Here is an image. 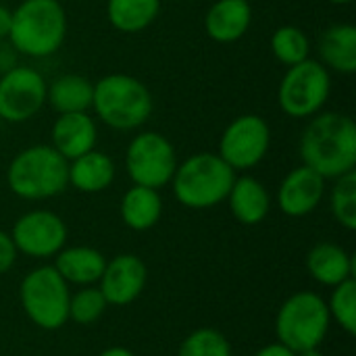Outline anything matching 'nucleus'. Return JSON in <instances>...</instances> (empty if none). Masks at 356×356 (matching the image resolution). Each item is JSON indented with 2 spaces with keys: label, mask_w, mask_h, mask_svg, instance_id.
Listing matches in <instances>:
<instances>
[{
  "label": "nucleus",
  "mask_w": 356,
  "mask_h": 356,
  "mask_svg": "<svg viewBox=\"0 0 356 356\" xmlns=\"http://www.w3.org/2000/svg\"><path fill=\"white\" fill-rule=\"evenodd\" d=\"M298 152L302 165L323 179H338L356 167V125L353 117L321 111L302 129Z\"/></svg>",
  "instance_id": "f257e3e1"
},
{
  "label": "nucleus",
  "mask_w": 356,
  "mask_h": 356,
  "mask_svg": "<svg viewBox=\"0 0 356 356\" xmlns=\"http://www.w3.org/2000/svg\"><path fill=\"white\" fill-rule=\"evenodd\" d=\"M67 31L69 19L60 0H23L13 8L8 42L17 54L48 58L60 50Z\"/></svg>",
  "instance_id": "f03ea898"
},
{
  "label": "nucleus",
  "mask_w": 356,
  "mask_h": 356,
  "mask_svg": "<svg viewBox=\"0 0 356 356\" xmlns=\"http://www.w3.org/2000/svg\"><path fill=\"white\" fill-rule=\"evenodd\" d=\"M90 111L115 131H134L152 117L154 98L142 79L127 73H108L94 81Z\"/></svg>",
  "instance_id": "7ed1b4c3"
},
{
  "label": "nucleus",
  "mask_w": 356,
  "mask_h": 356,
  "mask_svg": "<svg viewBox=\"0 0 356 356\" xmlns=\"http://www.w3.org/2000/svg\"><path fill=\"white\" fill-rule=\"evenodd\" d=\"M6 186L21 200H48L69 188V161L50 144L19 150L6 167Z\"/></svg>",
  "instance_id": "20e7f679"
},
{
  "label": "nucleus",
  "mask_w": 356,
  "mask_h": 356,
  "mask_svg": "<svg viewBox=\"0 0 356 356\" xmlns=\"http://www.w3.org/2000/svg\"><path fill=\"white\" fill-rule=\"evenodd\" d=\"M236 175L217 152H196L177 163L171 179L175 200L192 211L213 209L227 198Z\"/></svg>",
  "instance_id": "39448f33"
},
{
  "label": "nucleus",
  "mask_w": 356,
  "mask_h": 356,
  "mask_svg": "<svg viewBox=\"0 0 356 356\" xmlns=\"http://www.w3.org/2000/svg\"><path fill=\"white\" fill-rule=\"evenodd\" d=\"M332 317L323 296L317 292H296L284 300L275 317L277 342L294 353L319 348L330 332Z\"/></svg>",
  "instance_id": "423d86ee"
},
{
  "label": "nucleus",
  "mask_w": 356,
  "mask_h": 356,
  "mask_svg": "<svg viewBox=\"0 0 356 356\" xmlns=\"http://www.w3.org/2000/svg\"><path fill=\"white\" fill-rule=\"evenodd\" d=\"M19 298L27 319L40 330L54 332L69 321L71 290L54 265L31 269L21 282Z\"/></svg>",
  "instance_id": "0eeeda50"
},
{
  "label": "nucleus",
  "mask_w": 356,
  "mask_h": 356,
  "mask_svg": "<svg viewBox=\"0 0 356 356\" xmlns=\"http://www.w3.org/2000/svg\"><path fill=\"white\" fill-rule=\"evenodd\" d=\"M332 94V71L317 58H305L286 69L280 88L277 104L292 119H311L323 111Z\"/></svg>",
  "instance_id": "6e6552de"
},
{
  "label": "nucleus",
  "mask_w": 356,
  "mask_h": 356,
  "mask_svg": "<svg viewBox=\"0 0 356 356\" xmlns=\"http://www.w3.org/2000/svg\"><path fill=\"white\" fill-rule=\"evenodd\" d=\"M177 163L173 142L159 131L136 134L125 150V171L136 186L154 190L169 186Z\"/></svg>",
  "instance_id": "1a4fd4ad"
},
{
  "label": "nucleus",
  "mask_w": 356,
  "mask_h": 356,
  "mask_svg": "<svg viewBox=\"0 0 356 356\" xmlns=\"http://www.w3.org/2000/svg\"><path fill=\"white\" fill-rule=\"evenodd\" d=\"M271 148V127L254 113L236 117L219 138L217 154L238 173L254 169Z\"/></svg>",
  "instance_id": "9d476101"
},
{
  "label": "nucleus",
  "mask_w": 356,
  "mask_h": 356,
  "mask_svg": "<svg viewBox=\"0 0 356 356\" xmlns=\"http://www.w3.org/2000/svg\"><path fill=\"white\" fill-rule=\"evenodd\" d=\"M46 77L27 65H15L0 75V119L6 123L31 121L46 106Z\"/></svg>",
  "instance_id": "9b49d317"
},
{
  "label": "nucleus",
  "mask_w": 356,
  "mask_h": 356,
  "mask_svg": "<svg viewBox=\"0 0 356 356\" xmlns=\"http://www.w3.org/2000/svg\"><path fill=\"white\" fill-rule=\"evenodd\" d=\"M67 223L46 209L23 213L10 229V240L17 252L31 259L56 257L67 246Z\"/></svg>",
  "instance_id": "f8f14e48"
},
{
  "label": "nucleus",
  "mask_w": 356,
  "mask_h": 356,
  "mask_svg": "<svg viewBox=\"0 0 356 356\" xmlns=\"http://www.w3.org/2000/svg\"><path fill=\"white\" fill-rule=\"evenodd\" d=\"M146 280L148 271L140 257L117 254L106 261L98 280V290L102 292L108 307H127L140 298L146 288Z\"/></svg>",
  "instance_id": "ddd939ff"
},
{
  "label": "nucleus",
  "mask_w": 356,
  "mask_h": 356,
  "mask_svg": "<svg viewBox=\"0 0 356 356\" xmlns=\"http://www.w3.org/2000/svg\"><path fill=\"white\" fill-rule=\"evenodd\" d=\"M325 181L319 173L300 165L292 169L277 188V207L288 217H307L311 215L325 196Z\"/></svg>",
  "instance_id": "4468645a"
},
{
  "label": "nucleus",
  "mask_w": 356,
  "mask_h": 356,
  "mask_svg": "<svg viewBox=\"0 0 356 356\" xmlns=\"http://www.w3.org/2000/svg\"><path fill=\"white\" fill-rule=\"evenodd\" d=\"M98 142V125L90 113H65L58 115L50 127V146L73 161L96 148Z\"/></svg>",
  "instance_id": "2eb2a0df"
},
{
  "label": "nucleus",
  "mask_w": 356,
  "mask_h": 356,
  "mask_svg": "<svg viewBox=\"0 0 356 356\" xmlns=\"http://www.w3.org/2000/svg\"><path fill=\"white\" fill-rule=\"evenodd\" d=\"M250 25L252 6L248 0H215L204 15V31L219 44H234L242 40Z\"/></svg>",
  "instance_id": "dca6fc26"
},
{
  "label": "nucleus",
  "mask_w": 356,
  "mask_h": 356,
  "mask_svg": "<svg viewBox=\"0 0 356 356\" xmlns=\"http://www.w3.org/2000/svg\"><path fill=\"white\" fill-rule=\"evenodd\" d=\"M225 200L234 219L242 225H259L271 211L269 190L252 175H236Z\"/></svg>",
  "instance_id": "f3484780"
},
{
  "label": "nucleus",
  "mask_w": 356,
  "mask_h": 356,
  "mask_svg": "<svg viewBox=\"0 0 356 356\" xmlns=\"http://www.w3.org/2000/svg\"><path fill=\"white\" fill-rule=\"evenodd\" d=\"M319 63L327 71L353 75L356 71V27L353 23L330 25L317 42Z\"/></svg>",
  "instance_id": "a211bd4d"
},
{
  "label": "nucleus",
  "mask_w": 356,
  "mask_h": 356,
  "mask_svg": "<svg viewBox=\"0 0 356 356\" xmlns=\"http://www.w3.org/2000/svg\"><path fill=\"white\" fill-rule=\"evenodd\" d=\"M117 175L115 161L102 150H90L69 161V186L83 194H98L113 186Z\"/></svg>",
  "instance_id": "6ab92c4d"
},
{
  "label": "nucleus",
  "mask_w": 356,
  "mask_h": 356,
  "mask_svg": "<svg viewBox=\"0 0 356 356\" xmlns=\"http://www.w3.org/2000/svg\"><path fill=\"white\" fill-rule=\"evenodd\" d=\"M307 271L311 277L327 288H334L355 275L353 257L334 242H319L307 254Z\"/></svg>",
  "instance_id": "aec40b11"
},
{
  "label": "nucleus",
  "mask_w": 356,
  "mask_h": 356,
  "mask_svg": "<svg viewBox=\"0 0 356 356\" xmlns=\"http://www.w3.org/2000/svg\"><path fill=\"white\" fill-rule=\"evenodd\" d=\"M106 259L92 246H65L56 259L54 269L69 286H94L104 271Z\"/></svg>",
  "instance_id": "412c9836"
},
{
  "label": "nucleus",
  "mask_w": 356,
  "mask_h": 356,
  "mask_svg": "<svg viewBox=\"0 0 356 356\" xmlns=\"http://www.w3.org/2000/svg\"><path fill=\"white\" fill-rule=\"evenodd\" d=\"M94 96V81L79 73H63L48 81L46 104L56 113H90Z\"/></svg>",
  "instance_id": "4be33fe9"
},
{
  "label": "nucleus",
  "mask_w": 356,
  "mask_h": 356,
  "mask_svg": "<svg viewBox=\"0 0 356 356\" xmlns=\"http://www.w3.org/2000/svg\"><path fill=\"white\" fill-rule=\"evenodd\" d=\"M123 223L134 232H148L152 229L163 215V198L159 190L146 186H131L119 207Z\"/></svg>",
  "instance_id": "5701e85b"
},
{
  "label": "nucleus",
  "mask_w": 356,
  "mask_h": 356,
  "mask_svg": "<svg viewBox=\"0 0 356 356\" xmlns=\"http://www.w3.org/2000/svg\"><path fill=\"white\" fill-rule=\"evenodd\" d=\"M163 0H106V19L121 33H140L150 27Z\"/></svg>",
  "instance_id": "b1692460"
},
{
  "label": "nucleus",
  "mask_w": 356,
  "mask_h": 356,
  "mask_svg": "<svg viewBox=\"0 0 356 356\" xmlns=\"http://www.w3.org/2000/svg\"><path fill=\"white\" fill-rule=\"evenodd\" d=\"M271 52L284 67H292L311 56V40L296 25H282L271 35Z\"/></svg>",
  "instance_id": "393cba45"
},
{
  "label": "nucleus",
  "mask_w": 356,
  "mask_h": 356,
  "mask_svg": "<svg viewBox=\"0 0 356 356\" xmlns=\"http://www.w3.org/2000/svg\"><path fill=\"white\" fill-rule=\"evenodd\" d=\"M330 209L334 219L348 232L356 229V171L334 179L330 194Z\"/></svg>",
  "instance_id": "a878e982"
},
{
  "label": "nucleus",
  "mask_w": 356,
  "mask_h": 356,
  "mask_svg": "<svg viewBox=\"0 0 356 356\" xmlns=\"http://www.w3.org/2000/svg\"><path fill=\"white\" fill-rule=\"evenodd\" d=\"M106 300L98 286H81L69 298V321L77 325H94L106 311Z\"/></svg>",
  "instance_id": "bb28decb"
},
{
  "label": "nucleus",
  "mask_w": 356,
  "mask_h": 356,
  "mask_svg": "<svg viewBox=\"0 0 356 356\" xmlns=\"http://www.w3.org/2000/svg\"><path fill=\"white\" fill-rule=\"evenodd\" d=\"M327 302L330 317L336 321L348 336L356 334V282L346 280L332 288V296Z\"/></svg>",
  "instance_id": "cd10ccee"
},
{
  "label": "nucleus",
  "mask_w": 356,
  "mask_h": 356,
  "mask_svg": "<svg viewBox=\"0 0 356 356\" xmlns=\"http://www.w3.org/2000/svg\"><path fill=\"white\" fill-rule=\"evenodd\" d=\"M177 356H232V346L221 332L200 327L181 342Z\"/></svg>",
  "instance_id": "c85d7f7f"
},
{
  "label": "nucleus",
  "mask_w": 356,
  "mask_h": 356,
  "mask_svg": "<svg viewBox=\"0 0 356 356\" xmlns=\"http://www.w3.org/2000/svg\"><path fill=\"white\" fill-rule=\"evenodd\" d=\"M17 248L10 240V234L0 229V275H4L6 271L13 269L15 261H17Z\"/></svg>",
  "instance_id": "c756f323"
},
{
  "label": "nucleus",
  "mask_w": 356,
  "mask_h": 356,
  "mask_svg": "<svg viewBox=\"0 0 356 356\" xmlns=\"http://www.w3.org/2000/svg\"><path fill=\"white\" fill-rule=\"evenodd\" d=\"M17 65V50L8 40H0V75Z\"/></svg>",
  "instance_id": "7c9ffc66"
},
{
  "label": "nucleus",
  "mask_w": 356,
  "mask_h": 356,
  "mask_svg": "<svg viewBox=\"0 0 356 356\" xmlns=\"http://www.w3.org/2000/svg\"><path fill=\"white\" fill-rule=\"evenodd\" d=\"M254 356H296L294 350H290L288 346H284V344H280V342H273V344H267V346H263L259 353Z\"/></svg>",
  "instance_id": "2f4dec72"
},
{
  "label": "nucleus",
  "mask_w": 356,
  "mask_h": 356,
  "mask_svg": "<svg viewBox=\"0 0 356 356\" xmlns=\"http://www.w3.org/2000/svg\"><path fill=\"white\" fill-rule=\"evenodd\" d=\"M10 19H13V8H6L4 4H0V40H8Z\"/></svg>",
  "instance_id": "473e14b6"
},
{
  "label": "nucleus",
  "mask_w": 356,
  "mask_h": 356,
  "mask_svg": "<svg viewBox=\"0 0 356 356\" xmlns=\"http://www.w3.org/2000/svg\"><path fill=\"white\" fill-rule=\"evenodd\" d=\"M98 356H136L129 348H123V346H113V348H106L102 350Z\"/></svg>",
  "instance_id": "72a5a7b5"
},
{
  "label": "nucleus",
  "mask_w": 356,
  "mask_h": 356,
  "mask_svg": "<svg viewBox=\"0 0 356 356\" xmlns=\"http://www.w3.org/2000/svg\"><path fill=\"white\" fill-rule=\"evenodd\" d=\"M296 356H325L319 348H309V350H302V353H296Z\"/></svg>",
  "instance_id": "f704fd0d"
},
{
  "label": "nucleus",
  "mask_w": 356,
  "mask_h": 356,
  "mask_svg": "<svg viewBox=\"0 0 356 356\" xmlns=\"http://www.w3.org/2000/svg\"><path fill=\"white\" fill-rule=\"evenodd\" d=\"M327 2H332V4H338V6H344V4H350L353 0H327Z\"/></svg>",
  "instance_id": "c9c22d12"
},
{
  "label": "nucleus",
  "mask_w": 356,
  "mask_h": 356,
  "mask_svg": "<svg viewBox=\"0 0 356 356\" xmlns=\"http://www.w3.org/2000/svg\"><path fill=\"white\" fill-rule=\"evenodd\" d=\"M167 2H181V0H167Z\"/></svg>",
  "instance_id": "e433bc0d"
}]
</instances>
